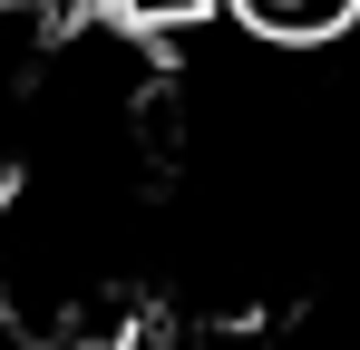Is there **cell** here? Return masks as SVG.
Instances as JSON below:
<instances>
[{"instance_id":"3957f363","label":"cell","mask_w":360,"mask_h":350,"mask_svg":"<svg viewBox=\"0 0 360 350\" xmlns=\"http://www.w3.org/2000/svg\"><path fill=\"white\" fill-rule=\"evenodd\" d=\"M224 0H117V30L136 39H185V30H205Z\"/></svg>"},{"instance_id":"7a4b0ae2","label":"cell","mask_w":360,"mask_h":350,"mask_svg":"<svg viewBox=\"0 0 360 350\" xmlns=\"http://www.w3.org/2000/svg\"><path fill=\"white\" fill-rule=\"evenodd\" d=\"M263 341V321H214V311H146V321H127L108 350H253Z\"/></svg>"},{"instance_id":"6da1fadb","label":"cell","mask_w":360,"mask_h":350,"mask_svg":"<svg viewBox=\"0 0 360 350\" xmlns=\"http://www.w3.org/2000/svg\"><path fill=\"white\" fill-rule=\"evenodd\" d=\"M224 10H234L263 49H321V39H341L360 20V0H224Z\"/></svg>"}]
</instances>
